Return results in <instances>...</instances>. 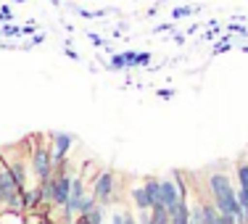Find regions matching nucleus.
Listing matches in <instances>:
<instances>
[{
	"label": "nucleus",
	"instance_id": "f257e3e1",
	"mask_svg": "<svg viewBox=\"0 0 248 224\" xmlns=\"http://www.w3.org/2000/svg\"><path fill=\"white\" fill-rule=\"evenodd\" d=\"M206 187H209V193H211V200H214L217 211H222V214H235V216L243 211V206L238 203L235 185H232V179H230L227 172H211L209 179H206Z\"/></svg>",
	"mask_w": 248,
	"mask_h": 224
},
{
	"label": "nucleus",
	"instance_id": "f03ea898",
	"mask_svg": "<svg viewBox=\"0 0 248 224\" xmlns=\"http://www.w3.org/2000/svg\"><path fill=\"white\" fill-rule=\"evenodd\" d=\"M116 187H119V182H116V174L111 172V169H100L95 174V179L90 182V193H93V198L98 200V206L114 203Z\"/></svg>",
	"mask_w": 248,
	"mask_h": 224
},
{
	"label": "nucleus",
	"instance_id": "7ed1b4c3",
	"mask_svg": "<svg viewBox=\"0 0 248 224\" xmlns=\"http://www.w3.org/2000/svg\"><path fill=\"white\" fill-rule=\"evenodd\" d=\"M29 172L37 182L50 179L53 177V158H50V145H34L32 153H29Z\"/></svg>",
	"mask_w": 248,
	"mask_h": 224
},
{
	"label": "nucleus",
	"instance_id": "20e7f679",
	"mask_svg": "<svg viewBox=\"0 0 248 224\" xmlns=\"http://www.w3.org/2000/svg\"><path fill=\"white\" fill-rule=\"evenodd\" d=\"M217 216H219V211H217L214 200H193L190 206V222L187 224H217Z\"/></svg>",
	"mask_w": 248,
	"mask_h": 224
},
{
	"label": "nucleus",
	"instance_id": "39448f33",
	"mask_svg": "<svg viewBox=\"0 0 248 224\" xmlns=\"http://www.w3.org/2000/svg\"><path fill=\"white\" fill-rule=\"evenodd\" d=\"M72 143H74V137H72V134H66V132H53V134H50V158H53V169L61 166V164L66 161V153H69V148H72Z\"/></svg>",
	"mask_w": 248,
	"mask_h": 224
},
{
	"label": "nucleus",
	"instance_id": "423d86ee",
	"mask_svg": "<svg viewBox=\"0 0 248 224\" xmlns=\"http://www.w3.org/2000/svg\"><path fill=\"white\" fill-rule=\"evenodd\" d=\"M21 195H24V214H29V211H43V195H40L37 182L32 187H24Z\"/></svg>",
	"mask_w": 248,
	"mask_h": 224
},
{
	"label": "nucleus",
	"instance_id": "0eeeda50",
	"mask_svg": "<svg viewBox=\"0 0 248 224\" xmlns=\"http://www.w3.org/2000/svg\"><path fill=\"white\" fill-rule=\"evenodd\" d=\"M187 222H190V203H187V198H182L169 209V224H187Z\"/></svg>",
	"mask_w": 248,
	"mask_h": 224
},
{
	"label": "nucleus",
	"instance_id": "6e6552de",
	"mask_svg": "<svg viewBox=\"0 0 248 224\" xmlns=\"http://www.w3.org/2000/svg\"><path fill=\"white\" fill-rule=\"evenodd\" d=\"M129 198H132V206H135L138 211H145V209H151V206H153V203H151V195L145 193L143 185H135L132 190H129Z\"/></svg>",
	"mask_w": 248,
	"mask_h": 224
},
{
	"label": "nucleus",
	"instance_id": "1a4fd4ad",
	"mask_svg": "<svg viewBox=\"0 0 248 224\" xmlns=\"http://www.w3.org/2000/svg\"><path fill=\"white\" fill-rule=\"evenodd\" d=\"M145 193L151 195V203L153 206H161V179H156V177H148V179L143 182ZM151 206V209H153Z\"/></svg>",
	"mask_w": 248,
	"mask_h": 224
},
{
	"label": "nucleus",
	"instance_id": "9d476101",
	"mask_svg": "<svg viewBox=\"0 0 248 224\" xmlns=\"http://www.w3.org/2000/svg\"><path fill=\"white\" fill-rule=\"evenodd\" d=\"M98 172H100V169L95 166V164H85V166L79 169V177H82V182H85V185H90V182L95 179Z\"/></svg>",
	"mask_w": 248,
	"mask_h": 224
},
{
	"label": "nucleus",
	"instance_id": "9b49d317",
	"mask_svg": "<svg viewBox=\"0 0 248 224\" xmlns=\"http://www.w3.org/2000/svg\"><path fill=\"white\" fill-rule=\"evenodd\" d=\"M151 216H153V224H169V211L164 206H153Z\"/></svg>",
	"mask_w": 248,
	"mask_h": 224
},
{
	"label": "nucleus",
	"instance_id": "f8f14e48",
	"mask_svg": "<svg viewBox=\"0 0 248 224\" xmlns=\"http://www.w3.org/2000/svg\"><path fill=\"white\" fill-rule=\"evenodd\" d=\"M0 37H21V27L11 24V21H3L0 24Z\"/></svg>",
	"mask_w": 248,
	"mask_h": 224
},
{
	"label": "nucleus",
	"instance_id": "ddd939ff",
	"mask_svg": "<svg viewBox=\"0 0 248 224\" xmlns=\"http://www.w3.org/2000/svg\"><path fill=\"white\" fill-rule=\"evenodd\" d=\"M196 5H180V8H174L172 11V19L174 21H180V19H185V16H193V14H196Z\"/></svg>",
	"mask_w": 248,
	"mask_h": 224
},
{
	"label": "nucleus",
	"instance_id": "4468645a",
	"mask_svg": "<svg viewBox=\"0 0 248 224\" xmlns=\"http://www.w3.org/2000/svg\"><path fill=\"white\" fill-rule=\"evenodd\" d=\"M230 48H232V45H230V32H227V34L222 37V43H217V45H214V56H219V53L230 50Z\"/></svg>",
	"mask_w": 248,
	"mask_h": 224
},
{
	"label": "nucleus",
	"instance_id": "2eb2a0df",
	"mask_svg": "<svg viewBox=\"0 0 248 224\" xmlns=\"http://www.w3.org/2000/svg\"><path fill=\"white\" fill-rule=\"evenodd\" d=\"M148 63H151V53H148V50L135 56V66H148Z\"/></svg>",
	"mask_w": 248,
	"mask_h": 224
},
{
	"label": "nucleus",
	"instance_id": "dca6fc26",
	"mask_svg": "<svg viewBox=\"0 0 248 224\" xmlns=\"http://www.w3.org/2000/svg\"><path fill=\"white\" fill-rule=\"evenodd\" d=\"M135 56H138L135 50H124V53H122V58H124V66H127V69H132V66H135Z\"/></svg>",
	"mask_w": 248,
	"mask_h": 224
},
{
	"label": "nucleus",
	"instance_id": "f3484780",
	"mask_svg": "<svg viewBox=\"0 0 248 224\" xmlns=\"http://www.w3.org/2000/svg\"><path fill=\"white\" fill-rule=\"evenodd\" d=\"M3 21H14V14H11V5H0V24Z\"/></svg>",
	"mask_w": 248,
	"mask_h": 224
},
{
	"label": "nucleus",
	"instance_id": "a211bd4d",
	"mask_svg": "<svg viewBox=\"0 0 248 224\" xmlns=\"http://www.w3.org/2000/svg\"><path fill=\"white\" fill-rule=\"evenodd\" d=\"M227 32H238V34H246V37H248V27L238 24V21H232V24H227Z\"/></svg>",
	"mask_w": 248,
	"mask_h": 224
},
{
	"label": "nucleus",
	"instance_id": "6ab92c4d",
	"mask_svg": "<svg viewBox=\"0 0 248 224\" xmlns=\"http://www.w3.org/2000/svg\"><path fill=\"white\" fill-rule=\"evenodd\" d=\"M74 224H95V222H93V219H90V216H87V214H77Z\"/></svg>",
	"mask_w": 248,
	"mask_h": 224
},
{
	"label": "nucleus",
	"instance_id": "aec40b11",
	"mask_svg": "<svg viewBox=\"0 0 248 224\" xmlns=\"http://www.w3.org/2000/svg\"><path fill=\"white\" fill-rule=\"evenodd\" d=\"M90 40H93V45H98V48H100V45H106L103 37H100V34H95V32H90Z\"/></svg>",
	"mask_w": 248,
	"mask_h": 224
},
{
	"label": "nucleus",
	"instance_id": "412c9836",
	"mask_svg": "<svg viewBox=\"0 0 248 224\" xmlns=\"http://www.w3.org/2000/svg\"><path fill=\"white\" fill-rule=\"evenodd\" d=\"M40 43H45V34H34V37H32V43H29L27 48H32V45H40Z\"/></svg>",
	"mask_w": 248,
	"mask_h": 224
},
{
	"label": "nucleus",
	"instance_id": "4be33fe9",
	"mask_svg": "<svg viewBox=\"0 0 248 224\" xmlns=\"http://www.w3.org/2000/svg\"><path fill=\"white\" fill-rule=\"evenodd\" d=\"M172 95H174V90H169V87H167V90H158V98H167L169 100Z\"/></svg>",
	"mask_w": 248,
	"mask_h": 224
},
{
	"label": "nucleus",
	"instance_id": "5701e85b",
	"mask_svg": "<svg viewBox=\"0 0 248 224\" xmlns=\"http://www.w3.org/2000/svg\"><path fill=\"white\" fill-rule=\"evenodd\" d=\"M32 32H34V24H32V21H29L27 27H21V34H32Z\"/></svg>",
	"mask_w": 248,
	"mask_h": 224
},
{
	"label": "nucleus",
	"instance_id": "b1692460",
	"mask_svg": "<svg viewBox=\"0 0 248 224\" xmlns=\"http://www.w3.org/2000/svg\"><path fill=\"white\" fill-rule=\"evenodd\" d=\"M66 56H69V58H72V61H79V56H77V53H74L72 48H69V45H66Z\"/></svg>",
	"mask_w": 248,
	"mask_h": 224
},
{
	"label": "nucleus",
	"instance_id": "393cba45",
	"mask_svg": "<svg viewBox=\"0 0 248 224\" xmlns=\"http://www.w3.org/2000/svg\"><path fill=\"white\" fill-rule=\"evenodd\" d=\"M169 29H172V24H158L156 32H169Z\"/></svg>",
	"mask_w": 248,
	"mask_h": 224
},
{
	"label": "nucleus",
	"instance_id": "a878e982",
	"mask_svg": "<svg viewBox=\"0 0 248 224\" xmlns=\"http://www.w3.org/2000/svg\"><path fill=\"white\" fill-rule=\"evenodd\" d=\"M14 3H27V0H14Z\"/></svg>",
	"mask_w": 248,
	"mask_h": 224
}]
</instances>
